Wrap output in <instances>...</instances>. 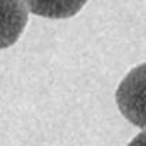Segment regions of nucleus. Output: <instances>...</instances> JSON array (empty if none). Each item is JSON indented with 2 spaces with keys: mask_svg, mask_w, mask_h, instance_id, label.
Masks as SVG:
<instances>
[{
  "mask_svg": "<svg viewBox=\"0 0 146 146\" xmlns=\"http://www.w3.org/2000/svg\"><path fill=\"white\" fill-rule=\"evenodd\" d=\"M27 10L47 19H67L82 10L88 0H23Z\"/></svg>",
  "mask_w": 146,
  "mask_h": 146,
  "instance_id": "nucleus-3",
  "label": "nucleus"
},
{
  "mask_svg": "<svg viewBox=\"0 0 146 146\" xmlns=\"http://www.w3.org/2000/svg\"><path fill=\"white\" fill-rule=\"evenodd\" d=\"M115 98L125 119L146 129V63L137 64L122 79Z\"/></svg>",
  "mask_w": 146,
  "mask_h": 146,
  "instance_id": "nucleus-1",
  "label": "nucleus"
},
{
  "mask_svg": "<svg viewBox=\"0 0 146 146\" xmlns=\"http://www.w3.org/2000/svg\"><path fill=\"white\" fill-rule=\"evenodd\" d=\"M127 146H146V130L140 132L139 135H136L129 143Z\"/></svg>",
  "mask_w": 146,
  "mask_h": 146,
  "instance_id": "nucleus-4",
  "label": "nucleus"
},
{
  "mask_svg": "<svg viewBox=\"0 0 146 146\" xmlns=\"http://www.w3.org/2000/svg\"><path fill=\"white\" fill-rule=\"evenodd\" d=\"M27 20L29 10L23 0H0V50L19 40Z\"/></svg>",
  "mask_w": 146,
  "mask_h": 146,
  "instance_id": "nucleus-2",
  "label": "nucleus"
}]
</instances>
